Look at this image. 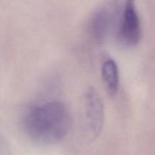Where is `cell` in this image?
<instances>
[{
  "label": "cell",
  "mask_w": 155,
  "mask_h": 155,
  "mask_svg": "<svg viewBox=\"0 0 155 155\" xmlns=\"http://www.w3.org/2000/svg\"><path fill=\"white\" fill-rule=\"evenodd\" d=\"M71 114L63 102L51 101L35 106L25 117V130L34 142L53 145L65 138L71 130Z\"/></svg>",
  "instance_id": "obj_1"
},
{
  "label": "cell",
  "mask_w": 155,
  "mask_h": 155,
  "mask_svg": "<svg viewBox=\"0 0 155 155\" xmlns=\"http://www.w3.org/2000/svg\"><path fill=\"white\" fill-rule=\"evenodd\" d=\"M101 76L109 95L115 96L118 92L120 83L119 68L114 59H106L101 67Z\"/></svg>",
  "instance_id": "obj_5"
},
{
  "label": "cell",
  "mask_w": 155,
  "mask_h": 155,
  "mask_svg": "<svg viewBox=\"0 0 155 155\" xmlns=\"http://www.w3.org/2000/svg\"><path fill=\"white\" fill-rule=\"evenodd\" d=\"M118 37L124 45L135 47L142 37V26L136 4L133 1L126 2L120 20Z\"/></svg>",
  "instance_id": "obj_2"
},
{
  "label": "cell",
  "mask_w": 155,
  "mask_h": 155,
  "mask_svg": "<svg viewBox=\"0 0 155 155\" xmlns=\"http://www.w3.org/2000/svg\"><path fill=\"white\" fill-rule=\"evenodd\" d=\"M117 18V6L108 4L100 8L92 17L91 30L98 41H104L110 34Z\"/></svg>",
  "instance_id": "obj_4"
},
{
  "label": "cell",
  "mask_w": 155,
  "mask_h": 155,
  "mask_svg": "<svg viewBox=\"0 0 155 155\" xmlns=\"http://www.w3.org/2000/svg\"><path fill=\"white\" fill-rule=\"evenodd\" d=\"M86 127L93 139L101 133L104 120V104L96 89L88 87L84 95Z\"/></svg>",
  "instance_id": "obj_3"
}]
</instances>
